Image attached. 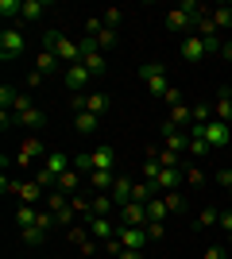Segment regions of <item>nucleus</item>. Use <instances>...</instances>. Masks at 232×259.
<instances>
[{
	"label": "nucleus",
	"mask_w": 232,
	"mask_h": 259,
	"mask_svg": "<svg viewBox=\"0 0 232 259\" xmlns=\"http://www.w3.org/2000/svg\"><path fill=\"white\" fill-rule=\"evenodd\" d=\"M39 47H47V51H55L58 58L66 66H74V62H81V43H74V39H66V35H58V31H47L43 35V43Z\"/></svg>",
	"instance_id": "nucleus-1"
},
{
	"label": "nucleus",
	"mask_w": 232,
	"mask_h": 259,
	"mask_svg": "<svg viewBox=\"0 0 232 259\" xmlns=\"http://www.w3.org/2000/svg\"><path fill=\"white\" fill-rule=\"evenodd\" d=\"M190 136L194 140H205L213 147V151H221V147H228L232 143V132H228V124H221V120H213V124H190Z\"/></svg>",
	"instance_id": "nucleus-2"
},
{
	"label": "nucleus",
	"mask_w": 232,
	"mask_h": 259,
	"mask_svg": "<svg viewBox=\"0 0 232 259\" xmlns=\"http://www.w3.org/2000/svg\"><path fill=\"white\" fill-rule=\"evenodd\" d=\"M140 81L147 85L151 97H166V93H170V81H166L163 62H144V66H140Z\"/></svg>",
	"instance_id": "nucleus-3"
},
{
	"label": "nucleus",
	"mask_w": 232,
	"mask_h": 259,
	"mask_svg": "<svg viewBox=\"0 0 232 259\" xmlns=\"http://www.w3.org/2000/svg\"><path fill=\"white\" fill-rule=\"evenodd\" d=\"M47 155H51V151L43 147V140H39V136H23L20 151H16V166H23V170H27V166H35V162H43Z\"/></svg>",
	"instance_id": "nucleus-4"
},
{
	"label": "nucleus",
	"mask_w": 232,
	"mask_h": 259,
	"mask_svg": "<svg viewBox=\"0 0 232 259\" xmlns=\"http://www.w3.org/2000/svg\"><path fill=\"white\" fill-rule=\"evenodd\" d=\"M70 105H74V112H93V116H105V112H109V93H74V101H70Z\"/></svg>",
	"instance_id": "nucleus-5"
},
{
	"label": "nucleus",
	"mask_w": 232,
	"mask_h": 259,
	"mask_svg": "<svg viewBox=\"0 0 232 259\" xmlns=\"http://www.w3.org/2000/svg\"><path fill=\"white\" fill-rule=\"evenodd\" d=\"M23 47H27V39H23L20 27H4V31H0V58H4V62L20 58Z\"/></svg>",
	"instance_id": "nucleus-6"
},
{
	"label": "nucleus",
	"mask_w": 232,
	"mask_h": 259,
	"mask_svg": "<svg viewBox=\"0 0 232 259\" xmlns=\"http://www.w3.org/2000/svg\"><path fill=\"white\" fill-rule=\"evenodd\" d=\"M178 54H182V62H201V58H205V39H201L198 31H190L186 39H182V43H178Z\"/></svg>",
	"instance_id": "nucleus-7"
},
{
	"label": "nucleus",
	"mask_w": 232,
	"mask_h": 259,
	"mask_svg": "<svg viewBox=\"0 0 232 259\" xmlns=\"http://www.w3.org/2000/svg\"><path fill=\"white\" fill-rule=\"evenodd\" d=\"M85 35H93V39H97V51H101V54L112 51V47H116V39H120V35L112 31V27H105L101 20H89V23H85Z\"/></svg>",
	"instance_id": "nucleus-8"
},
{
	"label": "nucleus",
	"mask_w": 232,
	"mask_h": 259,
	"mask_svg": "<svg viewBox=\"0 0 232 259\" xmlns=\"http://www.w3.org/2000/svg\"><path fill=\"white\" fill-rule=\"evenodd\" d=\"M62 81H66V89H70V93H81V89H85L89 81H93V74L85 70V62H74V66H66Z\"/></svg>",
	"instance_id": "nucleus-9"
},
{
	"label": "nucleus",
	"mask_w": 232,
	"mask_h": 259,
	"mask_svg": "<svg viewBox=\"0 0 232 259\" xmlns=\"http://www.w3.org/2000/svg\"><path fill=\"white\" fill-rule=\"evenodd\" d=\"M12 124L23 128V132H43L47 128V112H43V108H23V112H16Z\"/></svg>",
	"instance_id": "nucleus-10"
},
{
	"label": "nucleus",
	"mask_w": 232,
	"mask_h": 259,
	"mask_svg": "<svg viewBox=\"0 0 232 259\" xmlns=\"http://www.w3.org/2000/svg\"><path fill=\"white\" fill-rule=\"evenodd\" d=\"M116 240H120L124 248H132V251H144L147 244H151V240H147V228H132V225H120Z\"/></svg>",
	"instance_id": "nucleus-11"
},
{
	"label": "nucleus",
	"mask_w": 232,
	"mask_h": 259,
	"mask_svg": "<svg viewBox=\"0 0 232 259\" xmlns=\"http://www.w3.org/2000/svg\"><path fill=\"white\" fill-rule=\"evenodd\" d=\"M85 225H89V236H93V240H101V244H109V240L116 236V232H120V225H112L109 217H89Z\"/></svg>",
	"instance_id": "nucleus-12"
},
{
	"label": "nucleus",
	"mask_w": 232,
	"mask_h": 259,
	"mask_svg": "<svg viewBox=\"0 0 232 259\" xmlns=\"http://www.w3.org/2000/svg\"><path fill=\"white\" fill-rule=\"evenodd\" d=\"M182 178H186V170H178V166H163L159 178H155V190H159V194H174Z\"/></svg>",
	"instance_id": "nucleus-13"
},
{
	"label": "nucleus",
	"mask_w": 232,
	"mask_h": 259,
	"mask_svg": "<svg viewBox=\"0 0 232 259\" xmlns=\"http://www.w3.org/2000/svg\"><path fill=\"white\" fill-rule=\"evenodd\" d=\"M120 225L144 228V225H147V205H140V201H128V205H120Z\"/></svg>",
	"instance_id": "nucleus-14"
},
{
	"label": "nucleus",
	"mask_w": 232,
	"mask_h": 259,
	"mask_svg": "<svg viewBox=\"0 0 232 259\" xmlns=\"http://www.w3.org/2000/svg\"><path fill=\"white\" fill-rule=\"evenodd\" d=\"M16 197H20V205H35V201H47V190L35 182V178H27V182H20Z\"/></svg>",
	"instance_id": "nucleus-15"
},
{
	"label": "nucleus",
	"mask_w": 232,
	"mask_h": 259,
	"mask_svg": "<svg viewBox=\"0 0 232 259\" xmlns=\"http://www.w3.org/2000/svg\"><path fill=\"white\" fill-rule=\"evenodd\" d=\"M112 166H116V147L112 143L93 147V170H112Z\"/></svg>",
	"instance_id": "nucleus-16"
},
{
	"label": "nucleus",
	"mask_w": 232,
	"mask_h": 259,
	"mask_svg": "<svg viewBox=\"0 0 232 259\" xmlns=\"http://www.w3.org/2000/svg\"><path fill=\"white\" fill-rule=\"evenodd\" d=\"M213 120H221V124H232V93L221 89L217 101H213Z\"/></svg>",
	"instance_id": "nucleus-17"
},
{
	"label": "nucleus",
	"mask_w": 232,
	"mask_h": 259,
	"mask_svg": "<svg viewBox=\"0 0 232 259\" xmlns=\"http://www.w3.org/2000/svg\"><path fill=\"white\" fill-rule=\"evenodd\" d=\"M58 62H62V58H58L55 51H47V47H39V54H35V74H55L58 70Z\"/></svg>",
	"instance_id": "nucleus-18"
},
{
	"label": "nucleus",
	"mask_w": 232,
	"mask_h": 259,
	"mask_svg": "<svg viewBox=\"0 0 232 259\" xmlns=\"http://www.w3.org/2000/svg\"><path fill=\"white\" fill-rule=\"evenodd\" d=\"M109 197L116 201V205H128V201H132V178H124V174H116V182H112Z\"/></svg>",
	"instance_id": "nucleus-19"
},
{
	"label": "nucleus",
	"mask_w": 232,
	"mask_h": 259,
	"mask_svg": "<svg viewBox=\"0 0 232 259\" xmlns=\"http://www.w3.org/2000/svg\"><path fill=\"white\" fill-rule=\"evenodd\" d=\"M43 16H47V4H43V0H23V12H20L23 23H39Z\"/></svg>",
	"instance_id": "nucleus-20"
},
{
	"label": "nucleus",
	"mask_w": 232,
	"mask_h": 259,
	"mask_svg": "<svg viewBox=\"0 0 232 259\" xmlns=\"http://www.w3.org/2000/svg\"><path fill=\"white\" fill-rule=\"evenodd\" d=\"M20 240H23V244H27V248H39V244H43V240H47V228L39 225V221H35V225L20 228Z\"/></svg>",
	"instance_id": "nucleus-21"
},
{
	"label": "nucleus",
	"mask_w": 232,
	"mask_h": 259,
	"mask_svg": "<svg viewBox=\"0 0 232 259\" xmlns=\"http://www.w3.org/2000/svg\"><path fill=\"white\" fill-rule=\"evenodd\" d=\"M74 128L81 132V136H93V132L101 128V116H93V112H74Z\"/></svg>",
	"instance_id": "nucleus-22"
},
{
	"label": "nucleus",
	"mask_w": 232,
	"mask_h": 259,
	"mask_svg": "<svg viewBox=\"0 0 232 259\" xmlns=\"http://www.w3.org/2000/svg\"><path fill=\"white\" fill-rule=\"evenodd\" d=\"M170 217V209H166V197L163 194H155L151 201H147V221H166Z\"/></svg>",
	"instance_id": "nucleus-23"
},
{
	"label": "nucleus",
	"mask_w": 232,
	"mask_h": 259,
	"mask_svg": "<svg viewBox=\"0 0 232 259\" xmlns=\"http://www.w3.org/2000/svg\"><path fill=\"white\" fill-rule=\"evenodd\" d=\"M166 120H170L174 128H182V124H194V108H190L186 101H182V105H174V108H170V116H166Z\"/></svg>",
	"instance_id": "nucleus-24"
},
{
	"label": "nucleus",
	"mask_w": 232,
	"mask_h": 259,
	"mask_svg": "<svg viewBox=\"0 0 232 259\" xmlns=\"http://www.w3.org/2000/svg\"><path fill=\"white\" fill-rule=\"evenodd\" d=\"M89 182L97 186V194H109L112 182H116V174H112V170H93V174H89Z\"/></svg>",
	"instance_id": "nucleus-25"
},
{
	"label": "nucleus",
	"mask_w": 232,
	"mask_h": 259,
	"mask_svg": "<svg viewBox=\"0 0 232 259\" xmlns=\"http://www.w3.org/2000/svg\"><path fill=\"white\" fill-rule=\"evenodd\" d=\"M155 194H159V190H155L151 182H132V201H140V205H147Z\"/></svg>",
	"instance_id": "nucleus-26"
},
{
	"label": "nucleus",
	"mask_w": 232,
	"mask_h": 259,
	"mask_svg": "<svg viewBox=\"0 0 232 259\" xmlns=\"http://www.w3.org/2000/svg\"><path fill=\"white\" fill-rule=\"evenodd\" d=\"M23 12V0H0V16H4V23L12 27V20H20Z\"/></svg>",
	"instance_id": "nucleus-27"
},
{
	"label": "nucleus",
	"mask_w": 232,
	"mask_h": 259,
	"mask_svg": "<svg viewBox=\"0 0 232 259\" xmlns=\"http://www.w3.org/2000/svg\"><path fill=\"white\" fill-rule=\"evenodd\" d=\"M77 186H81V174H77L74 166H70V170L62 174V178H58V186H55V190H62V194H74Z\"/></svg>",
	"instance_id": "nucleus-28"
},
{
	"label": "nucleus",
	"mask_w": 232,
	"mask_h": 259,
	"mask_svg": "<svg viewBox=\"0 0 232 259\" xmlns=\"http://www.w3.org/2000/svg\"><path fill=\"white\" fill-rule=\"evenodd\" d=\"M209 16H213V23H217V31L232 27V4H221V8H213Z\"/></svg>",
	"instance_id": "nucleus-29"
},
{
	"label": "nucleus",
	"mask_w": 232,
	"mask_h": 259,
	"mask_svg": "<svg viewBox=\"0 0 232 259\" xmlns=\"http://www.w3.org/2000/svg\"><path fill=\"white\" fill-rule=\"evenodd\" d=\"M35 221H39V209H35V205H20V209H16V225H20V228L35 225Z\"/></svg>",
	"instance_id": "nucleus-30"
},
{
	"label": "nucleus",
	"mask_w": 232,
	"mask_h": 259,
	"mask_svg": "<svg viewBox=\"0 0 232 259\" xmlns=\"http://www.w3.org/2000/svg\"><path fill=\"white\" fill-rule=\"evenodd\" d=\"M190 159H209V155H213V147H209V143H205V140H194V136H190Z\"/></svg>",
	"instance_id": "nucleus-31"
},
{
	"label": "nucleus",
	"mask_w": 232,
	"mask_h": 259,
	"mask_svg": "<svg viewBox=\"0 0 232 259\" xmlns=\"http://www.w3.org/2000/svg\"><path fill=\"white\" fill-rule=\"evenodd\" d=\"M112 205H116V201H112L109 194H97V197H93V217H109Z\"/></svg>",
	"instance_id": "nucleus-32"
},
{
	"label": "nucleus",
	"mask_w": 232,
	"mask_h": 259,
	"mask_svg": "<svg viewBox=\"0 0 232 259\" xmlns=\"http://www.w3.org/2000/svg\"><path fill=\"white\" fill-rule=\"evenodd\" d=\"M217 221H221V209H201V213H198V228H213V225H217Z\"/></svg>",
	"instance_id": "nucleus-33"
},
{
	"label": "nucleus",
	"mask_w": 232,
	"mask_h": 259,
	"mask_svg": "<svg viewBox=\"0 0 232 259\" xmlns=\"http://www.w3.org/2000/svg\"><path fill=\"white\" fill-rule=\"evenodd\" d=\"M74 170H77V174H93V151L74 155Z\"/></svg>",
	"instance_id": "nucleus-34"
},
{
	"label": "nucleus",
	"mask_w": 232,
	"mask_h": 259,
	"mask_svg": "<svg viewBox=\"0 0 232 259\" xmlns=\"http://www.w3.org/2000/svg\"><path fill=\"white\" fill-rule=\"evenodd\" d=\"M120 20H124L120 8H105V12H101V23H105V27H112V31L120 27Z\"/></svg>",
	"instance_id": "nucleus-35"
},
{
	"label": "nucleus",
	"mask_w": 232,
	"mask_h": 259,
	"mask_svg": "<svg viewBox=\"0 0 232 259\" xmlns=\"http://www.w3.org/2000/svg\"><path fill=\"white\" fill-rule=\"evenodd\" d=\"M0 105H4V112H8V108H16V105H20V93H16L12 85H0Z\"/></svg>",
	"instance_id": "nucleus-36"
},
{
	"label": "nucleus",
	"mask_w": 232,
	"mask_h": 259,
	"mask_svg": "<svg viewBox=\"0 0 232 259\" xmlns=\"http://www.w3.org/2000/svg\"><path fill=\"white\" fill-rule=\"evenodd\" d=\"M194 124H213V105H194Z\"/></svg>",
	"instance_id": "nucleus-37"
},
{
	"label": "nucleus",
	"mask_w": 232,
	"mask_h": 259,
	"mask_svg": "<svg viewBox=\"0 0 232 259\" xmlns=\"http://www.w3.org/2000/svg\"><path fill=\"white\" fill-rule=\"evenodd\" d=\"M163 197H166V209H170V213H182V209H186V197L178 194V190L174 194H163Z\"/></svg>",
	"instance_id": "nucleus-38"
},
{
	"label": "nucleus",
	"mask_w": 232,
	"mask_h": 259,
	"mask_svg": "<svg viewBox=\"0 0 232 259\" xmlns=\"http://www.w3.org/2000/svg\"><path fill=\"white\" fill-rule=\"evenodd\" d=\"M147 240H163V232H166V228H163V221H147Z\"/></svg>",
	"instance_id": "nucleus-39"
},
{
	"label": "nucleus",
	"mask_w": 232,
	"mask_h": 259,
	"mask_svg": "<svg viewBox=\"0 0 232 259\" xmlns=\"http://www.w3.org/2000/svg\"><path fill=\"white\" fill-rule=\"evenodd\" d=\"M186 182L190 186H205V170H201V166H190V170H186Z\"/></svg>",
	"instance_id": "nucleus-40"
},
{
	"label": "nucleus",
	"mask_w": 232,
	"mask_h": 259,
	"mask_svg": "<svg viewBox=\"0 0 232 259\" xmlns=\"http://www.w3.org/2000/svg\"><path fill=\"white\" fill-rule=\"evenodd\" d=\"M155 159H159V166H178V155L174 151H159Z\"/></svg>",
	"instance_id": "nucleus-41"
},
{
	"label": "nucleus",
	"mask_w": 232,
	"mask_h": 259,
	"mask_svg": "<svg viewBox=\"0 0 232 259\" xmlns=\"http://www.w3.org/2000/svg\"><path fill=\"white\" fill-rule=\"evenodd\" d=\"M201 259H224V248H221V244H213V248H205Z\"/></svg>",
	"instance_id": "nucleus-42"
},
{
	"label": "nucleus",
	"mask_w": 232,
	"mask_h": 259,
	"mask_svg": "<svg viewBox=\"0 0 232 259\" xmlns=\"http://www.w3.org/2000/svg\"><path fill=\"white\" fill-rule=\"evenodd\" d=\"M163 101H166V105H170V108H174V105H182V93H178V89H174V85H170V93H166V97H163Z\"/></svg>",
	"instance_id": "nucleus-43"
},
{
	"label": "nucleus",
	"mask_w": 232,
	"mask_h": 259,
	"mask_svg": "<svg viewBox=\"0 0 232 259\" xmlns=\"http://www.w3.org/2000/svg\"><path fill=\"white\" fill-rule=\"evenodd\" d=\"M217 182H221L224 190H228V186H232V170H224V166H221V170H217Z\"/></svg>",
	"instance_id": "nucleus-44"
},
{
	"label": "nucleus",
	"mask_w": 232,
	"mask_h": 259,
	"mask_svg": "<svg viewBox=\"0 0 232 259\" xmlns=\"http://www.w3.org/2000/svg\"><path fill=\"white\" fill-rule=\"evenodd\" d=\"M217 225H221L224 232H232V209H228V213H221V221H217Z\"/></svg>",
	"instance_id": "nucleus-45"
},
{
	"label": "nucleus",
	"mask_w": 232,
	"mask_h": 259,
	"mask_svg": "<svg viewBox=\"0 0 232 259\" xmlns=\"http://www.w3.org/2000/svg\"><path fill=\"white\" fill-rule=\"evenodd\" d=\"M116 259H144V251H132V248H124Z\"/></svg>",
	"instance_id": "nucleus-46"
},
{
	"label": "nucleus",
	"mask_w": 232,
	"mask_h": 259,
	"mask_svg": "<svg viewBox=\"0 0 232 259\" xmlns=\"http://www.w3.org/2000/svg\"><path fill=\"white\" fill-rule=\"evenodd\" d=\"M221 54H224V62H232V39H224V51Z\"/></svg>",
	"instance_id": "nucleus-47"
},
{
	"label": "nucleus",
	"mask_w": 232,
	"mask_h": 259,
	"mask_svg": "<svg viewBox=\"0 0 232 259\" xmlns=\"http://www.w3.org/2000/svg\"><path fill=\"white\" fill-rule=\"evenodd\" d=\"M228 244H232V232H228Z\"/></svg>",
	"instance_id": "nucleus-48"
},
{
	"label": "nucleus",
	"mask_w": 232,
	"mask_h": 259,
	"mask_svg": "<svg viewBox=\"0 0 232 259\" xmlns=\"http://www.w3.org/2000/svg\"><path fill=\"white\" fill-rule=\"evenodd\" d=\"M228 197H232V186H228Z\"/></svg>",
	"instance_id": "nucleus-49"
}]
</instances>
